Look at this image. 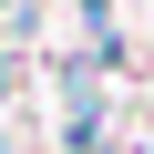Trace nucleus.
Listing matches in <instances>:
<instances>
[{
    "mask_svg": "<svg viewBox=\"0 0 154 154\" xmlns=\"http://www.w3.org/2000/svg\"><path fill=\"white\" fill-rule=\"evenodd\" d=\"M103 11H113V0H82V21H93V31H103Z\"/></svg>",
    "mask_w": 154,
    "mask_h": 154,
    "instance_id": "f257e3e1",
    "label": "nucleus"
}]
</instances>
